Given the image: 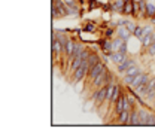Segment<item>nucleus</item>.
<instances>
[{
	"instance_id": "13",
	"label": "nucleus",
	"mask_w": 155,
	"mask_h": 131,
	"mask_svg": "<svg viewBox=\"0 0 155 131\" xmlns=\"http://www.w3.org/2000/svg\"><path fill=\"white\" fill-rule=\"evenodd\" d=\"M133 12H134V0H125L124 15L125 17H133Z\"/></svg>"
},
{
	"instance_id": "20",
	"label": "nucleus",
	"mask_w": 155,
	"mask_h": 131,
	"mask_svg": "<svg viewBox=\"0 0 155 131\" xmlns=\"http://www.w3.org/2000/svg\"><path fill=\"white\" fill-rule=\"evenodd\" d=\"M146 52H148V55L152 57V58L155 57V40L148 46V48H146Z\"/></svg>"
},
{
	"instance_id": "12",
	"label": "nucleus",
	"mask_w": 155,
	"mask_h": 131,
	"mask_svg": "<svg viewBox=\"0 0 155 131\" xmlns=\"http://www.w3.org/2000/svg\"><path fill=\"white\" fill-rule=\"evenodd\" d=\"M139 2V19L146 21V5L148 0H137Z\"/></svg>"
},
{
	"instance_id": "16",
	"label": "nucleus",
	"mask_w": 155,
	"mask_h": 131,
	"mask_svg": "<svg viewBox=\"0 0 155 131\" xmlns=\"http://www.w3.org/2000/svg\"><path fill=\"white\" fill-rule=\"evenodd\" d=\"M127 42L124 40V39H121V38H118V36H115V38L112 39V45H114V52L115 51H119L124 45H125Z\"/></svg>"
},
{
	"instance_id": "21",
	"label": "nucleus",
	"mask_w": 155,
	"mask_h": 131,
	"mask_svg": "<svg viewBox=\"0 0 155 131\" xmlns=\"http://www.w3.org/2000/svg\"><path fill=\"white\" fill-rule=\"evenodd\" d=\"M51 15H52V19H58L60 18V15H58V9L57 6L52 3V8H51Z\"/></svg>"
},
{
	"instance_id": "22",
	"label": "nucleus",
	"mask_w": 155,
	"mask_h": 131,
	"mask_svg": "<svg viewBox=\"0 0 155 131\" xmlns=\"http://www.w3.org/2000/svg\"><path fill=\"white\" fill-rule=\"evenodd\" d=\"M149 22H151V24H155V17H152V18L149 19Z\"/></svg>"
},
{
	"instance_id": "18",
	"label": "nucleus",
	"mask_w": 155,
	"mask_h": 131,
	"mask_svg": "<svg viewBox=\"0 0 155 131\" xmlns=\"http://www.w3.org/2000/svg\"><path fill=\"white\" fill-rule=\"evenodd\" d=\"M143 33H145V28H143V25H139V24H137L134 33H133V38H136L137 40H140V39H142V36H143Z\"/></svg>"
},
{
	"instance_id": "9",
	"label": "nucleus",
	"mask_w": 155,
	"mask_h": 131,
	"mask_svg": "<svg viewBox=\"0 0 155 131\" xmlns=\"http://www.w3.org/2000/svg\"><path fill=\"white\" fill-rule=\"evenodd\" d=\"M130 113H131V110H122L116 116V119H118L116 124H119V125H128V122H130Z\"/></svg>"
},
{
	"instance_id": "3",
	"label": "nucleus",
	"mask_w": 155,
	"mask_h": 131,
	"mask_svg": "<svg viewBox=\"0 0 155 131\" xmlns=\"http://www.w3.org/2000/svg\"><path fill=\"white\" fill-rule=\"evenodd\" d=\"M106 97H107V85L100 87L98 90L91 93V100L94 101V106H96V107H101V106L104 104Z\"/></svg>"
},
{
	"instance_id": "10",
	"label": "nucleus",
	"mask_w": 155,
	"mask_h": 131,
	"mask_svg": "<svg viewBox=\"0 0 155 131\" xmlns=\"http://www.w3.org/2000/svg\"><path fill=\"white\" fill-rule=\"evenodd\" d=\"M112 3V12L124 15V6H125V0H110Z\"/></svg>"
},
{
	"instance_id": "2",
	"label": "nucleus",
	"mask_w": 155,
	"mask_h": 131,
	"mask_svg": "<svg viewBox=\"0 0 155 131\" xmlns=\"http://www.w3.org/2000/svg\"><path fill=\"white\" fill-rule=\"evenodd\" d=\"M88 58L78 67L76 70H73L72 73H70V80H72V84H78V82H81V80H84L85 77H87V73H88Z\"/></svg>"
},
{
	"instance_id": "19",
	"label": "nucleus",
	"mask_w": 155,
	"mask_h": 131,
	"mask_svg": "<svg viewBox=\"0 0 155 131\" xmlns=\"http://www.w3.org/2000/svg\"><path fill=\"white\" fill-rule=\"evenodd\" d=\"M125 27H127V28H128L131 33H134L136 27H137V22H136V21H133V19L125 18Z\"/></svg>"
},
{
	"instance_id": "15",
	"label": "nucleus",
	"mask_w": 155,
	"mask_h": 131,
	"mask_svg": "<svg viewBox=\"0 0 155 131\" xmlns=\"http://www.w3.org/2000/svg\"><path fill=\"white\" fill-rule=\"evenodd\" d=\"M84 31H90V33H96L97 28H100L98 25H96V22L94 21H87L85 24H84Z\"/></svg>"
},
{
	"instance_id": "1",
	"label": "nucleus",
	"mask_w": 155,
	"mask_h": 131,
	"mask_svg": "<svg viewBox=\"0 0 155 131\" xmlns=\"http://www.w3.org/2000/svg\"><path fill=\"white\" fill-rule=\"evenodd\" d=\"M104 67H106V63H104V61H100V63H97V64L93 67V69H91V70H88L87 77L84 79V84H85V90H87V91H88L90 85L96 80L97 76H98L101 72H103V70H104Z\"/></svg>"
},
{
	"instance_id": "17",
	"label": "nucleus",
	"mask_w": 155,
	"mask_h": 131,
	"mask_svg": "<svg viewBox=\"0 0 155 131\" xmlns=\"http://www.w3.org/2000/svg\"><path fill=\"white\" fill-rule=\"evenodd\" d=\"M103 36L107 39H114V36H116V28L115 27H107L106 30H103Z\"/></svg>"
},
{
	"instance_id": "14",
	"label": "nucleus",
	"mask_w": 155,
	"mask_h": 131,
	"mask_svg": "<svg viewBox=\"0 0 155 131\" xmlns=\"http://www.w3.org/2000/svg\"><path fill=\"white\" fill-rule=\"evenodd\" d=\"M152 17H155V3L148 0V5H146V21H149Z\"/></svg>"
},
{
	"instance_id": "7",
	"label": "nucleus",
	"mask_w": 155,
	"mask_h": 131,
	"mask_svg": "<svg viewBox=\"0 0 155 131\" xmlns=\"http://www.w3.org/2000/svg\"><path fill=\"white\" fill-rule=\"evenodd\" d=\"M152 109H148L146 106H139V116H140V125H148V119Z\"/></svg>"
},
{
	"instance_id": "8",
	"label": "nucleus",
	"mask_w": 155,
	"mask_h": 131,
	"mask_svg": "<svg viewBox=\"0 0 155 131\" xmlns=\"http://www.w3.org/2000/svg\"><path fill=\"white\" fill-rule=\"evenodd\" d=\"M116 36L121 39H124L125 42H128L130 39L133 38V33L127 28V27H124V25H118V28H116Z\"/></svg>"
},
{
	"instance_id": "11",
	"label": "nucleus",
	"mask_w": 155,
	"mask_h": 131,
	"mask_svg": "<svg viewBox=\"0 0 155 131\" xmlns=\"http://www.w3.org/2000/svg\"><path fill=\"white\" fill-rule=\"evenodd\" d=\"M128 125H140V116H139V104L131 109L130 113V122Z\"/></svg>"
},
{
	"instance_id": "4",
	"label": "nucleus",
	"mask_w": 155,
	"mask_h": 131,
	"mask_svg": "<svg viewBox=\"0 0 155 131\" xmlns=\"http://www.w3.org/2000/svg\"><path fill=\"white\" fill-rule=\"evenodd\" d=\"M136 64H137V60H136V58H133V57H127L122 63L116 64V73L121 75V76H124L127 73V70L131 69V67L136 66Z\"/></svg>"
},
{
	"instance_id": "5",
	"label": "nucleus",
	"mask_w": 155,
	"mask_h": 131,
	"mask_svg": "<svg viewBox=\"0 0 155 131\" xmlns=\"http://www.w3.org/2000/svg\"><path fill=\"white\" fill-rule=\"evenodd\" d=\"M97 45H98V49L101 51L103 55H109L114 52V45H112V39H107L103 36V39H98L97 40Z\"/></svg>"
},
{
	"instance_id": "6",
	"label": "nucleus",
	"mask_w": 155,
	"mask_h": 131,
	"mask_svg": "<svg viewBox=\"0 0 155 131\" xmlns=\"http://www.w3.org/2000/svg\"><path fill=\"white\" fill-rule=\"evenodd\" d=\"M128 57V52H125V51H115V52H112V54H109L107 58H109V61L112 63V64H119V63H122L125 58Z\"/></svg>"
}]
</instances>
